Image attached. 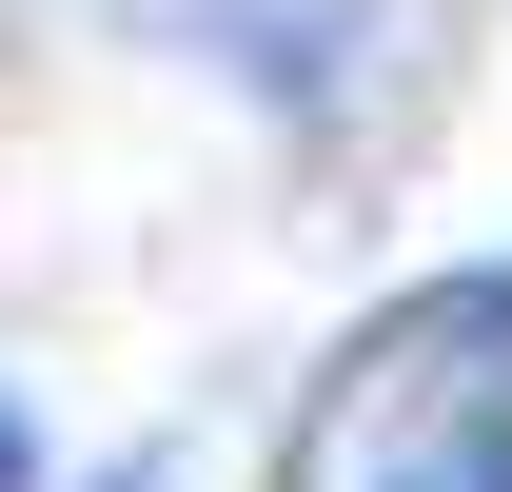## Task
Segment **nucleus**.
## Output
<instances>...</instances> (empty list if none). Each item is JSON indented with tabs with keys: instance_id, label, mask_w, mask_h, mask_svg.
Segmentation results:
<instances>
[{
	"instance_id": "nucleus-1",
	"label": "nucleus",
	"mask_w": 512,
	"mask_h": 492,
	"mask_svg": "<svg viewBox=\"0 0 512 492\" xmlns=\"http://www.w3.org/2000/svg\"><path fill=\"white\" fill-rule=\"evenodd\" d=\"M0 492H40V414H20V394H0Z\"/></svg>"
},
{
	"instance_id": "nucleus-2",
	"label": "nucleus",
	"mask_w": 512,
	"mask_h": 492,
	"mask_svg": "<svg viewBox=\"0 0 512 492\" xmlns=\"http://www.w3.org/2000/svg\"><path fill=\"white\" fill-rule=\"evenodd\" d=\"M99 492H178V473H99Z\"/></svg>"
}]
</instances>
